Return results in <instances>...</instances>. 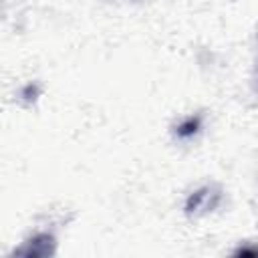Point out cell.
<instances>
[{"mask_svg": "<svg viewBox=\"0 0 258 258\" xmlns=\"http://www.w3.org/2000/svg\"><path fill=\"white\" fill-rule=\"evenodd\" d=\"M198 129H200V117H187L185 121H181L177 125L175 133L179 139H187V137H194L198 133Z\"/></svg>", "mask_w": 258, "mask_h": 258, "instance_id": "cell-3", "label": "cell"}, {"mask_svg": "<svg viewBox=\"0 0 258 258\" xmlns=\"http://www.w3.org/2000/svg\"><path fill=\"white\" fill-rule=\"evenodd\" d=\"M56 248V242L50 234H36L30 240H26L20 248L14 250V256H22V258H46L52 256Z\"/></svg>", "mask_w": 258, "mask_h": 258, "instance_id": "cell-1", "label": "cell"}, {"mask_svg": "<svg viewBox=\"0 0 258 258\" xmlns=\"http://www.w3.org/2000/svg\"><path fill=\"white\" fill-rule=\"evenodd\" d=\"M210 194H212V189H210V187H202V189L194 191V194L187 198V202H185V214H187V216H191V214H196V212H198V210H202V208L210 210V208L206 206V202H208Z\"/></svg>", "mask_w": 258, "mask_h": 258, "instance_id": "cell-2", "label": "cell"}, {"mask_svg": "<svg viewBox=\"0 0 258 258\" xmlns=\"http://www.w3.org/2000/svg\"><path fill=\"white\" fill-rule=\"evenodd\" d=\"M236 256H258V246H248V248H240L234 252Z\"/></svg>", "mask_w": 258, "mask_h": 258, "instance_id": "cell-4", "label": "cell"}]
</instances>
